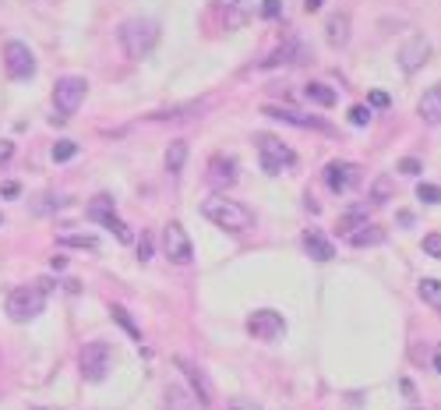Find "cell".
Returning a JSON list of instances; mask_svg holds the SVG:
<instances>
[{
	"mask_svg": "<svg viewBox=\"0 0 441 410\" xmlns=\"http://www.w3.org/2000/svg\"><path fill=\"white\" fill-rule=\"evenodd\" d=\"M116 39H121V46L131 61H145L159 43V25L152 18H127L121 25V32H116Z\"/></svg>",
	"mask_w": 441,
	"mask_h": 410,
	"instance_id": "obj_2",
	"label": "cell"
},
{
	"mask_svg": "<svg viewBox=\"0 0 441 410\" xmlns=\"http://www.w3.org/2000/svg\"><path fill=\"white\" fill-rule=\"evenodd\" d=\"M417 198L427 205H441V188L438 184H417Z\"/></svg>",
	"mask_w": 441,
	"mask_h": 410,
	"instance_id": "obj_31",
	"label": "cell"
},
{
	"mask_svg": "<svg viewBox=\"0 0 441 410\" xmlns=\"http://www.w3.org/2000/svg\"><path fill=\"white\" fill-rule=\"evenodd\" d=\"M88 219H92V223H103L106 230H113L116 241H124V244L131 241V230H127V223H124L121 216L110 209V198H96L92 205H88Z\"/></svg>",
	"mask_w": 441,
	"mask_h": 410,
	"instance_id": "obj_12",
	"label": "cell"
},
{
	"mask_svg": "<svg viewBox=\"0 0 441 410\" xmlns=\"http://www.w3.org/2000/svg\"><path fill=\"white\" fill-rule=\"evenodd\" d=\"M4 308H8L11 322H32V318H39L43 308H46V286L43 283H36V286H14L8 294Z\"/></svg>",
	"mask_w": 441,
	"mask_h": 410,
	"instance_id": "obj_3",
	"label": "cell"
},
{
	"mask_svg": "<svg viewBox=\"0 0 441 410\" xmlns=\"http://www.w3.org/2000/svg\"><path fill=\"white\" fill-rule=\"evenodd\" d=\"M417 294L424 297V304H431L434 311H441V280H420L417 283Z\"/></svg>",
	"mask_w": 441,
	"mask_h": 410,
	"instance_id": "obj_24",
	"label": "cell"
},
{
	"mask_svg": "<svg viewBox=\"0 0 441 410\" xmlns=\"http://www.w3.org/2000/svg\"><path fill=\"white\" fill-rule=\"evenodd\" d=\"M61 244H68V248H88V251L99 248V241L92 237V233H68V237H61Z\"/></svg>",
	"mask_w": 441,
	"mask_h": 410,
	"instance_id": "obj_28",
	"label": "cell"
},
{
	"mask_svg": "<svg viewBox=\"0 0 441 410\" xmlns=\"http://www.w3.org/2000/svg\"><path fill=\"white\" fill-rule=\"evenodd\" d=\"M229 410H261L258 403H251V400H233V407Z\"/></svg>",
	"mask_w": 441,
	"mask_h": 410,
	"instance_id": "obj_38",
	"label": "cell"
},
{
	"mask_svg": "<svg viewBox=\"0 0 441 410\" xmlns=\"http://www.w3.org/2000/svg\"><path fill=\"white\" fill-rule=\"evenodd\" d=\"M18 191H21V188H18L14 181H11V184H4V188H0V195H4V198H14Z\"/></svg>",
	"mask_w": 441,
	"mask_h": 410,
	"instance_id": "obj_39",
	"label": "cell"
},
{
	"mask_svg": "<svg viewBox=\"0 0 441 410\" xmlns=\"http://www.w3.org/2000/svg\"><path fill=\"white\" fill-rule=\"evenodd\" d=\"M367 223V205H357V209H349L342 219H339V230H357V226H364Z\"/></svg>",
	"mask_w": 441,
	"mask_h": 410,
	"instance_id": "obj_26",
	"label": "cell"
},
{
	"mask_svg": "<svg viewBox=\"0 0 441 410\" xmlns=\"http://www.w3.org/2000/svg\"><path fill=\"white\" fill-rule=\"evenodd\" d=\"M219 11H223L226 32H237V28H244L247 18H251V0H219Z\"/></svg>",
	"mask_w": 441,
	"mask_h": 410,
	"instance_id": "obj_15",
	"label": "cell"
},
{
	"mask_svg": "<svg viewBox=\"0 0 441 410\" xmlns=\"http://www.w3.org/2000/svg\"><path fill=\"white\" fill-rule=\"evenodd\" d=\"M265 117H276V121H286V124H297V128H311V131H332L325 121L318 117H304L297 110H279V106H265Z\"/></svg>",
	"mask_w": 441,
	"mask_h": 410,
	"instance_id": "obj_16",
	"label": "cell"
},
{
	"mask_svg": "<svg viewBox=\"0 0 441 410\" xmlns=\"http://www.w3.org/2000/svg\"><path fill=\"white\" fill-rule=\"evenodd\" d=\"M11 156H14V145L11 141H0V166L11 163Z\"/></svg>",
	"mask_w": 441,
	"mask_h": 410,
	"instance_id": "obj_37",
	"label": "cell"
},
{
	"mask_svg": "<svg viewBox=\"0 0 441 410\" xmlns=\"http://www.w3.org/2000/svg\"><path fill=\"white\" fill-rule=\"evenodd\" d=\"M50 262H53V269H68V258L64 255H53Z\"/></svg>",
	"mask_w": 441,
	"mask_h": 410,
	"instance_id": "obj_40",
	"label": "cell"
},
{
	"mask_svg": "<svg viewBox=\"0 0 441 410\" xmlns=\"http://www.w3.org/2000/svg\"><path fill=\"white\" fill-rule=\"evenodd\" d=\"M163 251H166L170 262H176V266H187V262L194 258L191 237H187V230L181 223H166L163 226Z\"/></svg>",
	"mask_w": 441,
	"mask_h": 410,
	"instance_id": "obj_7",
	"label": "cell"
},
{
	"mask_svg": "<svg viewBox=\"0 0 441 410\" xmlns=\"http://www.w3.org/2000/svg\"><path fill=\"white\" fill-rule=\"evenodd\" d=\"M325 32H329V43L332 46H346L349 43V14H332L329 25H325Z\"/></svg>",
	"mask_w": 441,
	"mask_h": 410,
	"instance_id": "obj_22",
	"label": "cell"
},
{
	"mask_svg": "<svg viewBox=\"0 0 441 410\" xmlns=\"http://www.w3.org/2000/svg\"><path fill=\"white\" fill-rule=\"evenodd\" d=\"M184 163H187V141H170V149H166V170L170 173H181L184 170Z\"/></svg>",
	"mask_w": 441,
	"mask_h": 410,
	"instance_id": "obj_23",
	"label": "cell"
},
{
	"mask_svg": "<svg viewBox=\"0 0 441 410\" xmlns=\"http://www.w3.org/2000/svg\"><path fill=\"white\" fill-rule=\"evenodd\" d=\"M78 368L88 382H103L106 371H110V343L103 340H92L81 346V358H78Z\"/></svg>",
	"mask_w": 441,
	"mask_h": 410,
	"instance_id": "obj_6",
	"label": "cell"
},
{
	"mask_svg": "<svg viewBox=\"0 0 441 410\" xmlns=\"http://www.w3.org/2000/svg\"><path fill=\"white\" fill-rule=\"evenodd\" d=\"M138 258H152V233H141V241H138Z\"/></svg>",
	"mask_w": 441,
	"mask_h": 410,
	"instance_id": "obj_35",
	"label": "cell"
},
{
	"mask_svg": "<svg viewBox=\"0 0 441 410\" xmlns=\"http://www.w3.org/2000/svg\"><path fill=\"white\" fill-rule=\"evenodd\" d=\"M424 251L431 258H441V233H427V237H424Z\"/></svg>",
	"mask_w": 441,
	"mask_h": 410,
	"instance_id": "obj_33",
	"label": "cell"
},
{
	"mask_svg": "<svg viewBox=\"0 0 441 410\" xmlns=\"http://www.w3.org/2000/svg\"><path fill=\"white\" fill-rule=\"evenodd\" d=\"M85 92H88V81L78 78V75H68V78L57 81V89H53V110H57V117H53V124H64L68 117L81 106Z\"/></svg>",
	"mask_w": 441,
	"mask_h": 410,
	"instance_id": "obj_4",
	"label": "cell"
},
{
	"mask_svg": "<svg viewBox=\"0 0 441 410\" xmlns=\"http://www.w3.org/2000/svg\"><path fill=\"white\" fill-rule=\"evenodd\" d=\"M258 159H261V170L269 173V177H276V173L289 170V166H297V153L286 149V145L272 135H258Z\"/></svg>",
	"mask_w": 441,
	"mask_h": 410,
	"instance_id": "obj_5",
	"label": "cell"
},
{
	"mask_svg": "<svg viewBox=\"0 0 441 410\" xmlns=\"http://www.w3.org/2000/svg\"><path fill=\"white\" fill-rule=\"evenodd\" d=\"M427 57H431V39L427 36H409L402 46H399V68L406 75H413L427 64Z\"/></svg>",
	"mask_w": 441,
	"mask_h": 410,
	"instance_id": "obj_11",
	"label": "cell"
},
{
	"mask_svg": "<svg viewBox=\"0 0 441 410\" xmlns=\"http://www.w3.org/2000/svg\"><path fill=\"white\" fill-rule=\"evenodd\" d=\"M74 156H78V141L64 138V141L53 145V163H68V159H74Z\"/></svg>",
	"mask_w": 441,
	"mask_h": 410,
	"instance_id": "obj_27",
	"label": "cell"
},
{
	"mask_svg": "<svg viewBox=\"0 0 441 410\" xmlns=\"http://www.w3.org/2000/svg\"><path fill=\"white\" fill-rule=\"evenodd\" d=\"M110 315H113L116 322H121V326H124V329H127V333H131L134 340H141V329L134 326V322H131V315H127V311H124L121 304H110Z\"/></svg>",
	"mask_w": 441,
	"mask_h": 410,
	"instance_id": "obj_29",
	"label": "cell"
},
{
	"mask_svg": "<svg viewBox=\"0 0 441 410\" xmlns=\"http://www.w3.org/2000/svg\"><path fill=\"white\" fill-rule=\"evenodd\" d=\"M389 103H392V99H389V92H381V89H374V92H371V106H374V110H389Z\"/></svg>",
	"mask_w": 441,
	"mask_h": 410,
	"instance_id": "obj_36",
	"label": "cell"
},
{
	"mask_svg": "<svg viewBox=\"0 0 441 410\" xmlns=\"http://www.w3.org/2000/svg\"><path fill=\"white\" fill-rule=\"evenodd\" d=\"M209 184L216 188V191H226V188H233L237 184V159L233 156H212L209 159Z\"/></svg>",
	"mask_w": 441,
	"mask_h": 410,
	"instance_id": "obj_13",
	"label": "cell"
},
{
	"mask_svg": "<svg viewBox=\"0 0 441 410\" xmlns=\"http://www.w3.org/2000/svg\"><path fill=\"white\" fill-rule=\"evenodd\" d=\"M247 333L254 340H261V343H272V340H279L286 333V318L279 311H272V308H261V311H254L247 318Z\"/></svg>",
	"mask_w": 441,
	"mask_h": 410,
	"instance_id": "obj_8",
	"label": "cell"
},
{
	"mask_svg": "<svg viewBox=\"0 0 441 410\" xmlns=\"http://www.w3.org/2000/svg\"><path fill=\"white\" fill-rule=\"evenodd\" d=\"M258 11H261V18H269V21H272V18H279V14H283V0H261V8H258Z\"/></svg>",
	"mask_w": 441,
	"mask_h": 410,
	"instance_id": "obj_32",
	"label": "cell"
},
{
	"mask_svg": "<svg viewBox=\"0 0 441 410\" xmlns=\"http://www.w3.org/2000/svg\"><path fill=\"white\" fill-rule=\"evenodd\" d=\"M4 68H8V75H11L14 81H25V78L36 75V57H32V50H28L25 43L11 39V43L4 46Z\"/></svg>",
	"mask_w": 441,
	"mask_h": 410,
	"instance_id": "obj_9",
	"label": "cell"
},
{
	"mask_svg": "<svg viewBox=\"0 0 441 410\" xmlns=\"http://www.w3.org/2000/svg\"><path fill=\"white\" fill-rule=\"evenodd\" d=\"M201 216L209 219V223H216L219 230H229V233H247L254 226V213L247 209L244 202H233L226 195H216V198L205 202L201 205Z\"/></svg>",
	"mask_w": 441,
	"mask_h": 410,
	"instance_id": "obj_1",
	"label": "cell"
},
{
	"mask_svg": "<svg viewBox=\"0 0 441 410\" xmlns=\"http://www.w3.org/2000/svg\"><path fill=\"white\" fill-rule=\"evenodd\" d=\"M304 248H307V255H311L314 262H329V258H336L332 241H329L321 230H307V233H304Z\"/></svg>",
	"mask_w": 441,
	"mask_h": 410,
	"instance_id": "obj_17",
	"label": "cell"
},
{
	"mask_svg": "<svg viewBox=\"0 0 441 410\" xmlns=\"http://www.w3.org/2000/svg\"><path fill=\"white\" fill-rule=\"evenodd\" d=\"M434 371H441V346L434 350Z\"/></svg>",
	"mask_w": 441,
	"mask_h": 410,
	"instance_id": "obj_42",
	"label": "cell"
},
{
	"mask_svg": "<svg viewBox=\"0 0 441 410\" xmlns=\"http://www.w3.org/2000/svg\"><path fill=\"white\" fill-rule=\"evenodd\" d=\"M346 241L353 244V248H374V244H381V241H385V230H381V226H357V230H349L346 233Z\"/></svg>",
	"mask_w": 441,
	"mask_h": 410,
	"instance_id": "obj_19",
	"label": "cell"
},
{
	"mask_svg": "<svg viewBox=\"0 0 441 410\" xmlns=\"http://www.w3.org/2000/svg\"><path fill=\"white\" fill-rule=\"evenodd\" d=\"M417 113L424 117L427 124H441V85H431V89L420 96Z\"/></svg>",
	"mask_w": 441,
	"mask_h": 410,
	"instance_id": "obj_18",
	"label": "cell"
},
{
	"mask_svg": "<svg viewBox=\"0 0 441 410\" xmlns=\"http://www.w3.org/2000/svg\"><path fill=\"white\" fill-rule=\"evenodd\" d=\"M321 4H325V0H304V11H307V14H311V11H318V8H321Z\"/></svg>",
	"mask_w": 441,
	"mask_h": 410,
	"instance_id": "obj_41",
	"label": "cell"
},
{
	"mask_svg": "<svg viewBox=\"0 0 441 410\" xmlns=\"http://www.w3.org/2000/svg\"><path fill=\"white\" fill-rule=\"evenodd\" d=\"M176 364H181V371L191 378V386H194V393H198V403H201V407H212V389H209V382H205L201 368H194V364H187V361H176Z\"/></svg>",
	"mask_w": 441,
	"mask_h": 410,
	"instance_id": "obj_20",
	"label": "cell"
},
{
	"mask_svg": "<svg viewBox=\"0 0 441 410\" xmlns=\"http://www.w3.org/2000/svg\"><path fill=\"white\" fill-rule=\"evenodd\" d=\"M304 61H311V46H304L300 39H289V43H283L269 61H265V68H279V64H304Z\"/></svg>",
	"mask_w": 441,
	"mask_h": 410,
	"instance_id": "obj_14",
	"label": "cell"
},
{
	"mask_svg": "<svg viewBox=\"0 0 441 410\" xmlns=\"http://www.w3.org/2000/svg\"><path fill=\"white\" fill-rule=\"evenodd\" d=\"M396 195V184H392V177H389V173H381V177L371 184V202L374 205H381V202H389Z\"/></svg>",
	"mask_w": 441,
	"mask_h": 410,
	"instance_id": "obj_25",
	"label": "cell"
},
{
	"mask_svg": "<svg viewBox=\"0 0 441 410\" xmlns=\"http://www.w3.org/2000/svg\"><path fill=\"white\" fill-rule=\"evenodd\" d=\"M424 166H420V159H413V156H406L402 163H399V173H406V177H417Z\"/></svg>",
	"mask_w": 441,
	"mask_h": 410,
	"instance_id": "obj_34",
	"label": "cell"
},
{
	"mask_svg": "<svg viewBox=\"0 0 441 410\" xmlns=\"http://www.w3.org/2000/svg\"><path fill=\"white\" fill-rule=\"evenodd\" d=\"M349 124L353 128H367L371 124V106H360V103L349 106Z\"/></svg>",
	"mask_w": 441,
	"mask_h": 410,
	"instance_id": "obj_30",
	"label": "cell"
},
{
	"mask_svg": "<svg viewBox=\"0 0 441 410\" xmlns=\"http://www.w3.org/2000/svg\"><path fill=\"white\" fill-rule=\"evenodd\" d=\"M304 96H307V103H314V106H336V99H339V92L329 89L325 81H307V85H304Z\"/></svg>",
	"mask_w": 441,
	"mask_h": 410,
	"instance_id": "obj_21",
	"label": "cell"
},
{
	"mask_svg": "<svg viewBox=\"0 0 441 410\" xmlns=\"http://www.w3.org/2000/svg\"><path fill=\"white\" fill-rule=\"evenodd\" d=\"M325 184H329V191H336V195H349L353 188L360 184V166H357V163H346V159L329 163V166H325Z\"/></svg>",
	"mask_w": 441,
	"mask_h": 410,
	"instance_id": "obj_10",
	"label": "cell"
}]
</instances>
